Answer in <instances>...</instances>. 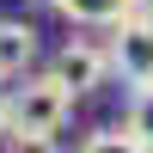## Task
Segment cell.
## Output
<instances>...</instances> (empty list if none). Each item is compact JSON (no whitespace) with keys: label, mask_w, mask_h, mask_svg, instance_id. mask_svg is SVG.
Here are the masks:
<instances>
[{"label":"cell","mask_w":153,"mask_h":153,"mask_svg":"<svg viewBox=\"0 0 153 153\" xmlns=\"http://www.w3.org/2000/svg\"><path fill=\"white\" fill-rule=\"evenodd\" d=\"M129 135L153 153V86H135V104H129Z\"/></svg>","instance_id":"7"},{"label":"cell","mask_w":153,"mask_h":153,"mask_svg":"<svg viewBox=\"0 0 153 153\" xmlns=\"http://www.w3.org/2000/svg\"><path fill=\"white\" fill-rule=\"evenodd\" d=\"M6 153H61L55 135H6Z\"/></svg>","instance_id":"8"},{"label":"cell","mask_w":153,"mask_h":153,"mask_svg":"<svg viewBox=\"0 0 153 153\" xmlns=\"http://www.w3.org/2000/svg\"><path fill=\"white\" fill-rule=\"evenodd\" d=\"M68 25H117L123 12H135V0H49Z\"/></svg>","instance_id":"5"},{"label":"cell","mask_w":153,"mask_h":153,"mask_svg":"<svg viewBox=\"0 0 153 153\" xmlns=\"http://www.w3.org/2000/svg\"><path fill=\"white\" fill-rule=\"evenodd\" d=\"M110 31V74H123L129 86H153V19L147 12H123Z\"/></svg>","instance_id":"2"},{"label":"cell","mask_w":153,"mask_h":153,"mask_svg":"<svg viewBox=\"0 0 153 153\" xmlns=\"http://www.w3.org/2000/svg\"><path fill=\"white\" fill-rule=\"evenodd\" d=\"M37 61V31L25 19H0V80H25Z\"/></svg>","instance_id":"4"},{"label":"cell","mask_w":153,"mask_h":153,"mask_svg":"<svg viewBox=\"0 0 153 153\" xmlns=\"http://www.w3.org/2000/svg\"><path fill=\"white\" fill-rule=\"evenodd\" d=\"M74 117V92L55 74H25V86H12V98L0 104V135H61V123Z\"/></svg>","instance_id":"1"},{"label":"cell","mask_w":153,"mask_h":153,"mask_svg":"<svg viewBox=\"0 0 153 153\" xmlns=\"http://www.w3.org/2000/svg\"><path fill=\"white\" fill-rule=\"evenodd\" d=\"M43 6H49V0H43Z\"/></svg>","instance_id":"10"},{"label":"cell","mask_w":153,"mask_h":153,"mask_svg":"<svg viewBox=\"0 0 153 153\" xmlns=\"http://www.w3.org/2000/svg\"><path fill=\"white\" fill-rule=\"evenodd\" d=\"M135 12H147V19H153V0H135Z\"/></svg>","instance_id":"9"},{"label":"cell","mask_w":153,"mask_h":153,"mask_svg":"<svg viewBox=\"0 0 153 153\" xmlns=\"http://www.w3.org/2000/svg\"><path fill=\"white\" fill-rule=\"evenodd\" d=\"M80 153H147V147L135 141L129 123H123V129H92V135L80 141Z\"/></svg>","instance_id":"6"},{"label":"cell","mask_w":153,"mask_h":153,"mask_svg":"<svg viewBox=\"0 0 153 153\" xmlns=\"http://www.w3.org/2000/svg\"><path fill=\"white\" fill-rule=\"evenodd\" d=\"M49 74H55L74 98H86V92H98V86H104V74H110V49H104V43H92V37H74V43H61V49H55Z\"/></svg>","instance_id":"3"}]
</instances>
